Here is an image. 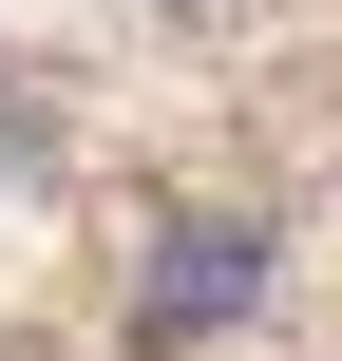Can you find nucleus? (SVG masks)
<instances>
[{
	"label": "nucleus",
	"mask_w": 342,
	"mask_h": 361,
	"mask_svg": "<svg viewBox=\"0 0 342 361\" xmlns=\"http://www.w3.org/2000/svg\"><path fill=\"white\" fill-rule=\"evenodd\" d=\"M248 305H267V228H248V209H171L152 267H133V324H152V343H209V324H248Z\"/></svg>",
	"instance_id": "1"
},
{
	"label": "nucleus",
	"mask_w": 342,
	"mask_h": 361,
	"mask_svg": "<svg viewBox=\"0 0 342 361\" xmlns=\"http://www.w3.org/2000/svg\"><path fill=\"white\" fill-rule=\"evenodd\" d=\"M19 171H38V133H19V95H0V190H19Z\"/></svg>",
	"instance_id": "2"
}]
</instances>
